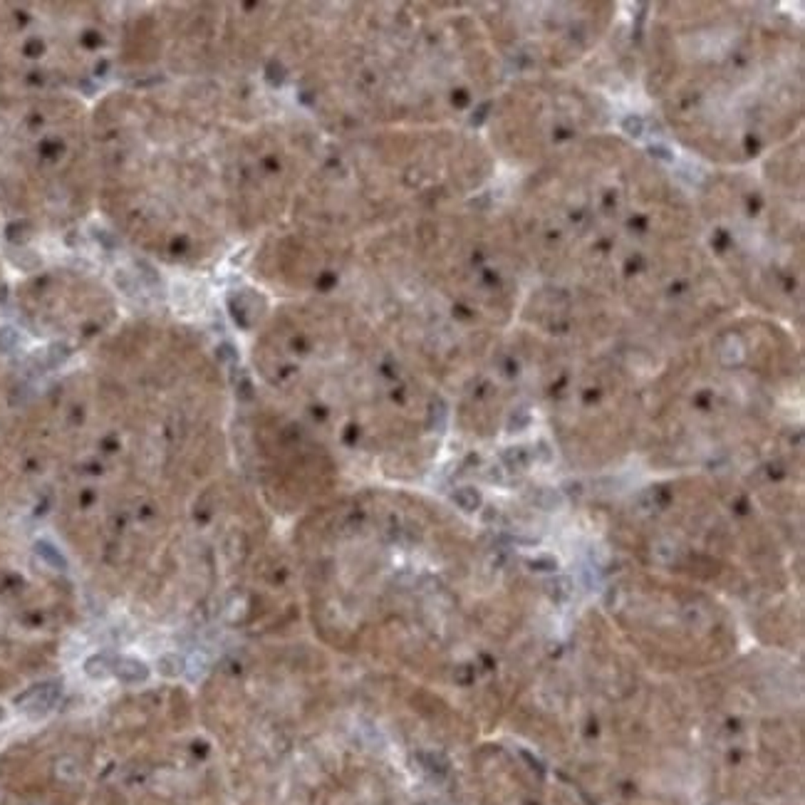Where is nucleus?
<instances>
[{"instance_id": "obj_2", "label": "nucleus", "mask_w": 805, "mask_h": 805, "mask_svg": "<svg viewBox=\"0 0 805 805\" xmlns=\"http://www.w3.org/2000/svg\"><path fill=\"white\" fill-rule=\"evenodd\" d=\"M112 677L122 679L124 684H144L151 677V669L137 657L112 655Z\"/></svg>"}, {"instance_id": "obj_6", "label": "nucleus", "mask_w": 805, "mask_h": 805, "mask_svg": "<svg viewBox=\"0 0 805 805\" xmlns=\"http://www.w3.org/2000/svg\"><path fill=\"white\" fill-rule=\"evenodd\" d=\"M6 721V707H0V724Z\"/></svg>"}, {"instance_id": "obj_1", "label": "nucleus", "mask_w": 805, "mask_h": 805, "mask_svg": "<svg viewBox=\"0 0 805 805\" xmlns=\"http://www.w3.org/2000/svg\"><path fill=\"white\" fill-rule=\"evenodd\" d=\"M60 696H62V682L50 679V682H40L35 686H30L28 691L15 699V707L20 711L30 713V716H42V713L53 711L58 707Z\"/></svg>"}, {"instance_id": "obj_3", "label": "nucleus", "mask_w": 805, "mask_h": 805, "mask_svg": "<svg viewBox=\"0 0 805 805\" xmlns=\"http://www.w3.org/2000/svg\"><path fill=\"white\" fill-rule=\"evenodd\" d=\"M85 674L89 679H105L112 677V655H92L85 659Z\"/></svg>"}, {"instance_id": "obj_4", "label": "nucleus", "mask_w": 805, "mask_h": 805, "mask_svg": "<svg viewBox=\"0 0 805 805\" xmlns=\"http://www.w3.org/2000/svg\"><path fill=\"white\" fill-rule=\"evenodd\" d=\"M35 551H37V555H40L47 565H53L55 570H67V560H64V555L55 548V545L40 540V543H35Z\"/></svg>"}, {"instance_id": "obj_5", "label": "nucleus", "mask_w": 805, "mask_h": 805, "mask_svg": "<svg viewBox=\"0 0 805 805\" xmlns=\"http://www.w3.org/2000/svg\"><path fill=\"white\" fill-rule=\"evenodd\" d=\"M157 672L164 674V677H176V674L184 672V659L179 655H164L157 664Z\"/></svg>"}]
</instances>
